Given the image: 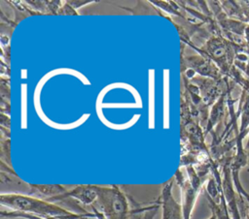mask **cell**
<instances>
[{"instance_id":"1","label":"cell","mask_w":249,"mask_h":219,"mask_svg":"<svg viewBox=\"0 0 249 219\" xmlns=\"http://www.w3.org/2000/svg\"><path fill=\"white\" fill-rule=\"evenodd\" d=\"M0 203L2 205L12 208L15 211L38 216H65L73 213L49 201L18 193L1 194Z\"/></svg>"},{"instance_id":"2","label":"cell","mask_w":249,"mask_h":219,"mask_svg":"<svg viewBox=\"0 0 249 219\" xmlns=\"http://www.w3.org/2000/svg\"><path fill=\"white\" fill-rule=\"evenodd\" d=\"M97 192L96 203L99 212L105 219H128L129 208L124 194L117 187L95 186Z\"/></svg>"},{"instance_id":"3","label":"cell","mask_w":249,"mask_h":219,"mask_svg":"<svg viewBox=\"0 0 249 219\" xmlns=\"http://www.w3.org/2000/svg\"><path fill=\"white\" fill-rule=\"evenodd\" d=\"M231 164V163L230 161L223 167L222 190L231 219H243L238 205V195L232 181Z\"/></svg>"},{"instance_id":"4","label":"cell","mask_w":249,"mask_h":219,"mask_svg":"<svg viewBox=\"0 0 249 219\" xmlns=\"http://www.w3.org/2000/svg\"><path fill=\"white\" fill-rule=\"evenodd\" d=\"M172 182H167L161 191V204H162V217L161 219H184L183 207L173 198Z\"/></svg>"},{"instance_id":"5","label":"cell","mask_w":249,"mask_h":219,"mask_svg":"<svg viewBox=\"0 0 249 219\" xmlns=\"http://www.w3.org/2000/svg\"><path fill=\"white\" fill-rule=\"evenodd\" d=\"M66 198H73L84 204H92L97 199V192L95 186L93 185H79L63 195L49 199L47 201L53 203L54 201H61Z\"/></svg>"},{"instance_id":"6","label":"cell","mask_w":249,"mask_h":219,"mask_svg":"<svg viewBox=\"0 0 249 219\" xmlns=\"http://www.w3.org/2000/svg\"><path fill=\"white\" fill-rule=\"evenodd\" d=\"M66 189L58 184H30V193L29 194H41L42 196L47 197V200L65 194Z\"/></svg>"},{"instance_id":"7","label":"cell","mask_w":249,"mask_h":219,"mask_svg":"<svg viewBox=\"0 0 249 219\" xmlns=\"http://www.w3.org/2000/svg\"><path fill=\"white\" fill-rule=\"evenodd\" d=\"M248 94L246 97H244V94H242L243 102L240 106V112H241V120H240V129L238 131V136L243 139V134L249 127V83L247 82L245 84Z\"/></svg>"},{"instance_id":"8","label":"cell","mask_w":249,"mask_h":219,"mask_svg":"<svg viewBox=\"0 0 249 219\" xmlns=\"http://www.w3.org/2000/svg\"><path fill=\"white\" fill-rule=\"evenodd\" d=\"M206 197H207V200L209 203V206H210L212 212H214L216 214L217 219H231L229 209H228V206H227V203H226L224 194H223V190H222V194H221L219 203L214 202L208 196H206Z\"/></svg>"},{"instance_id":"9","label":"cell","mask_w":249,"mask_h":219,"mask_svg":"<svg viewBox=\"0 0 249 219\" xmlns=\"http://www.w3.org/2000/svg\"><path fill=\"white\" fill-rule=\"evenodd\" d=\"M239 171L240 170L231 168V176H232L233 185H234V188H235L237 194L245 200V202L247 203L248 208H249V193L244 189V187L241 184V181H240V178H239ZM248 219H249V216H248Z\"/></svg>"},{"instance_id":"10","label":"cell","mask_w":249,"mask_h":219,"mask_svg":"<svg viewBox=\"0 0 249 219\" xmlns=\"http://www.w3.org/2000/svg\"><path fill=\"white\" fill-rule=\"evenodd\" d=\"M237 64H240V65L244 66V67H242L241 69H242V71L247 75V77L249 78V64H247V63H243V62H238Z\"/></svg>"},{"instance_id":"11","label":"cell","mask_w":249,"mask_h":219,"mask_svg":"<svg viewBox=\"0 0 249 219\" xmlns=\"http://www.w3.org/2000/svg\"><path fill=\"white\" fill-rule=\"evenodd\" d=\"M245 135H248V140H247V143H246V150H249V127L247 128V130L244 132V134H243V138H244V136Z\"/></svg>"},{"instance_id":"12","label":"cell","mask_w":249,"mask_h":219,"mask_svg":"<svg viewBox=\"0 0 249 219\" xmlns=\"http://www.w3.org/2000/svg\"><path fill=\"white\" fill-rule=\"evenodd\" d=\"M208 219H217V216H216V214H215L214 212H212L211 216H210Z\"/></svg>"}]
</instances>
